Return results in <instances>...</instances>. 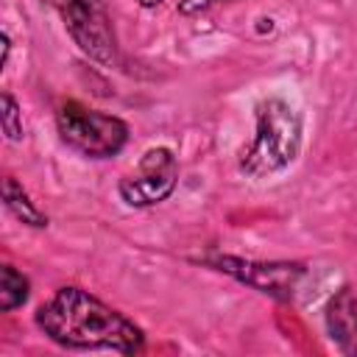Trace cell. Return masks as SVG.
Listing matches in <instances>:
<instances>
[{"label":"cell","instance_id":"obj_1","mask_svg":"<svg viewBox=\"0 0 357 357\" xmlns=\"http://www.w3.org/2000/svg\"><path fill=\"white\" fill-rule=\"evenodd\" d=\"M36 326L64 349H109L134 354L145 343L142 329L131 318L81 287L56 290L36 310Z\"/></svg>","mask_w":357,"mask_h":357},{"label":"cell","instance_id":"obj_2","mask_svg":"<svg viewBox=\"0 0 357 357\" xmlns=\"http://www.w3.org/2000/svg\"><path fill=\"white\" fill-rule=\"evenodd\" d=\"M254 117L257 131L240 156V170L251 178H265L296 162L301 151V114L284 98H265L257 103Z\"/></svg>","mask_w":357,"mask_h":357},{"label":"cell","instance_id":"obj_3","mask_svg":"<svg viewBox=\"0 0 357 357\" xmlns=\"http://www.w3.org/2000/svg\"><path fill=\"white\" fill-rule=\"evenodd\" d=\"M56 126L61 139L89 156V159H106L123 151V145L128 142V126L106 112L89 109L78 100H64L56 112Z\"/></svg>","mask_w":357,"mask_h":357},{"label":"cell","instance_id":"obj_4","mask_svg":"<svg viewBox=\"0 0 357 357\" xmlns=\"http://www.w3.org/2000/svg\"><path fill=\"white\" fill-rule=\"evenodd\" d=\"M73 42L98 64L112 67L117 61V42L112 20L98 0H53Z\"/></svg>","mask_w":357,"mask_h":357},{"label":"cell","instance_id":"obj_5","mask_svg":"<svg viewBox=\"0 0 357 357\" xmlns=\"http://www.w3.org/2000/svg\"><path fill=\"white\" fill-rule=\"evenodd\" d=\"M178 184V162L167 148H151L142 153L134 173L120 178L117 192L128 206H153L162 204Z\"/></svg>","mask_w":357,"mask_h":357},{"label":"cell","instance_id":"obj_6","mask_svg":"<svg viewBox=\"0 0 357 357\" xmlns=\"http://www.w3.org/2000/svg\"><path fill=\"white\" fill-rule=\"evenodd\" d=\"M209 265L273 298H293L307 273L298 262H257L240 257H212Z\"/></svg>","mask_w":357,"mask_h":357},{"label":"cell","instance_id":"obj_7","mask_svg":"<svg viewBox=\"0 0 357 357\" xmlns=\"http://www.w3.org/2000/svg\"><path fill=\"white\" fill-rule=\"evenodd\" d=\"M329 335L340 343L343 351L357 354V296L351 290H340L326 307Z\"/></svg>","mask_w":357,"mask_h":357},{"label":"cell","instance_id":"obj_8","mask_svg":"<svg viewBox=\"0 0 357 357\" xmlns=\"http://www.w3.org/2000/svg\"><path fill=\"white\" fill-rule=\"evenodd\" d=\"M3 204H6V209H8L17 220H22V223H28V226H33V229H45V226H47V215H42V212L36 209V204L28 198V192L17 184L14 176H6V178H3Z\"/></svg>","mask_w":357,"mask_h":357},{"label":"cell","instance_id":"obj_9","mask_svg":"<svg viewBox=\"0 0 357 357\" xmlns=\"http://www.w3.org/2000/svg\"><path fill=\"white\" fill-rule=\"evenodd\" d=\"M28 290H31V284L17 268H11V265L0 268V310L3 312H11L20 304H25L28 301Z\"/></svg>","mask_w":357,"mask_h":357},{"label":"cell","instance_id":"obj_10","mask_svg":"<svg viewBox=\"0 0 357 357\" xmlns=\"http://www.w3.org/2000/svg\"><path fill=\"white\" fill-rule=\"evenodd\" d=\"M0 126H3L6 139H11V142L22 139V112L8 92L0 95Z\"/></svg>","mask_w":357,"mask_h":357},{"label":"cell","instance_id":"obj_11","mask_svg":"<svg viewBox=\"0 0 357 357\" xmlns=\"http://www.w3.org/2000/svg\"><path fill=\"white\" fill-rule=\"evenodd\" d=\"M218 3H223V0H181V3H178V11L190 17V14H201V11H206V8L218 6Z\"/></svg>","mask_w":357,"mask_h":357},{"label":"cell","instance_id":"obj_12","mask_svg":"<svg viewBox=\"0 0 357 357\" xmlns=\"http://www.w3.org/2000/svg\"><path fill=\"white\" fill-rule=\"evenodd\" d=\"M142 8H156V6H162V0H137Z\"/></svg>","mask_w":357,"mask_h":357}]
</instances>
